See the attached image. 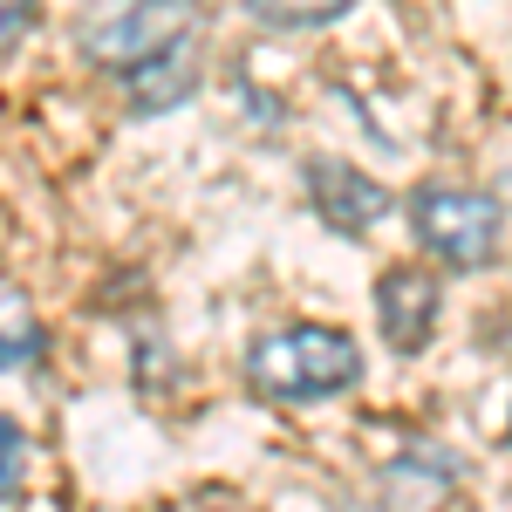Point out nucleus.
<instances>
[{"label": "nucleus", "instance_id": "obj_1", "mask_svg": "<svg viewBox=\"0 0 512 512\" xmlns=\"http://www.w3.org/2000/svg\"><path fill=\"white\" fill-rule=\"evenodd\" d=\"M355 376H362V349L342 328H321V321L274 328L246 355V383L274 403H321V396H342Z\"/></svg>", "mask_w": 512, "mask_h": 512}, {"label": "nucleus", "instance_id": "obj_2", "mask_svg": "<svg viewBox=\"0 0 512 512\" xmlns=\"http://www.w3.org/2000/svg\"><path fill=\"white\" fill-rule=\"evenodd\" d=\"M410 233L437 267L472 274V267H485L499 253V198L458 192V185H424L410 198Z\"/></svg>", "mask_w": 512, "mask_h": 512}, {"label": "nucleus", "instance_id": "obj_3", "mask_svg": "<svg viewBox=\"0 0 512 512\" xmlns=\"http://www.w3.org/2000/svg\"><path fill=\"white\" fill-rule=\"evenodd\" d=\"M192 0H117L110 14H96L82 28V48L96 55V69H117L130 76L137 62L164 55L171 41H192Z\"/></svg>", "mask_w": 512, "mask_h": 512}, {"label": "nucleus", "instance_id": "obj_4", "mask_svg": "<svg viewBox=\"0 0 512 512\" xmlns=\"http://www.w3.org/2000/svg\"><path fill=\"white\" fill-rule=\"evenodd\" d=\"M437 301H444V287H437V274H431V267H417V260H396L390 274L376 280V321H383L390 349L417 355L424 342H431Z\"/></svg>", "mask_w": 512, "mask_h": 512}, {"label": "nucleus", "instance_id": "obj_5", "mask_svg": "<svg viewBox=\"0 0 512 512\" xmlns=\"http://www.w3.org/2000/svg\"><path fill=\"white\" fill-rule=\"evenodd\" d=\"M308 198H315V212L335 233H369L376 219H390V192L376 178H362L355 164H335V158L308 164Z\"/></svg>", "mask_w": 512, "mask_h": 512}, {"label": "nucleus", "instance_id": "obj_6", "mask_svg": "<svg viewBox=\"0 0 512 512\" xmlns=\"http://www.w3.org/2000/svg\"><path fill=\"white\" fill-rule=\"evenodd\" d=\"M123 89H130V110H137V117L178 110V103H185V96L198 89V48H192V41H171L164 55L137 62V69L123 76Z\"/></svg>", "mask_w": 512, "mask_h": 512}, {"label": "nucleus", "instance_id": "obj_7", "mask_svg": "<svg viewBox=\"0 0 512 512\" xmlns=\"http://www.w3.org/2000/svg\"><path fill=\"white\" fill-rule=\"evenodd\" d=\"M260 28H287V35H301V28H328V21H342L355 0H239Z\"/></svg>", "mask_w": 512, "mask_h": 512}, {"label": "nucleus", "instance_id": "obj_8", "mask_svg": "<svg viewBox=\"0 0 512 512\" xmlns=\"http://www.w3.org/2000/svg\"><path fill=\"white\" fill-rule=\"evenodd\" d=\"M41 355V328H35V308L28 301H0V369H21Z\"/></svg>", "mask_w": 512, "mask_h": 512}, {"label": "nucleus", "instance_id": "obj_9", "mask_svg": "<svg viewBox=\"0 0 512 512\" xmlns=\"http://www.w3.org/2000/svg\"><path fill=\"white\" fill-rule=\"evenodd\" d=\"M21 465H28V437L14 417H0V506L21 492Z\"/></svg>", "mask_w": 512, "mask_h": 512}, {"label": "nucleus", "instance_id": "obj_10", "mask_svg": "<svg viewBox=\"0 0 512 512\" xmlns=\"http://www.w3.org/2000/svg\"><path fill=\"white\" fill-rule=\"evenodd\" d=\"M35 28V0H0V48Z\"/></svg>", "mask_w": 512, "mask_h": 512}, {"label": "nucleus", "instance_id": "obj_11", "mask_svg": "<svg viewBox=\"0 0 512 512\" xmlns=\"http://www.w3.org/2000/svg\"><path fill=\"white\" fill-rule=\"evenodd\" d=\"M506 444H512V424H506Z\"/></svg>", "mask_w": 512, "mask_h": 512}]
</instances>
